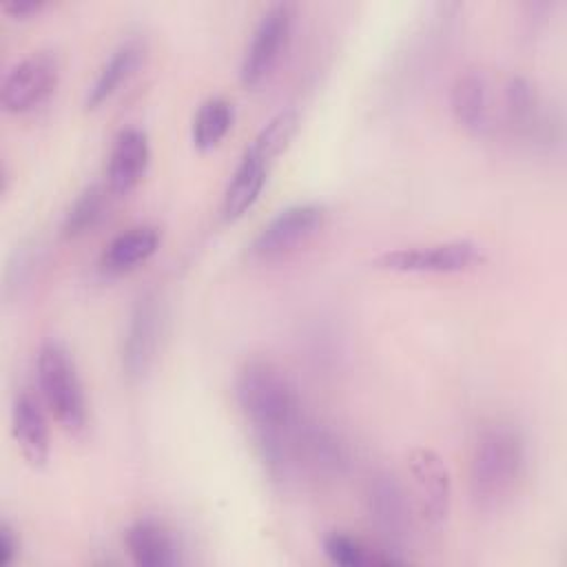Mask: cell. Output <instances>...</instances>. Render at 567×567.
I'll use <instances>...</instances> for the list:
<instances>
[{
	"label": "cell",
	"mask_w": 567,
	"mask_h": 567,
	"mask_svg": "<svg viewBox=\"0 0 567 567\" xmlns=\"http://www.w3.org/2000/svg\"><path fill=\"white\" fill-rule=\"evenodd\" d=\"M124 543L137 567H173L182 560L173 529L155 516L135 518L126 527Z\"/></svg>",
	"instance_id": "obj_15"
},
{
	"label": "cell",
	"mask_w": 567,
	"mask_h": 567,
	"mask_svg": "<svg viewBox=\"0 0 567 567\" xmlns=\"http://www.w3.org/2000/svg\"><path fill=\"white\" fill-rule=\"evenodd\" d=\"M144 55H146V47L140 38L122 40L109 53V58L95 73L91 86L86 89L84 109L93 111V109L102 106L104 102H109L122 89V84H126L131 80V75L140 69V64L144 62Z\"/></svg>",
	"instance_id": "obj_16"
},
{
	"label": "cell",
	"mask_w": 567,
	"mask_h": 567,
	"mask_svg": "<svg viewBox=\"0 0 567 567\" xmlns=\"http://www.w3.org/2000/svg\"><path fill=\"white\" fill-rule=\"evenodd\" d=\"M235 122V106L230 100L221 95L206 97L193 117L190 126V140L195 148L199 151H210L215 148L233 128Z\"/></svg>",
	"instance_id": "obj_21"
},
{
	"label": "cell",
	"mask_w": 567,
	"mask_h": 567,
	"mask_svg": "<svg viewBox=\"0 0 567 567\" xmlns=\"http://www.w3.org/2000/svg\"><path fill=\"white\" fill-rule=\"evenodd\" d=\"M151 159L148 137L137 126L122 128L109 153L106 162V186L113 195H126L131 193L146 175Z\"/></svg>",
	"instance_id": "obj_13"
},
{
	"label": "cell",
	"mask_w": 567,
	"mask_h": 567,
	"mask_svg": "<svg viewBox=\"0 0 567 567\" xmlns=\"http://www.w3.org/2000/svg\"><path fill=\"white\" fill-rule=\"evenodd\" d=\"M297 9L292 2H272L257 20L239 62V82L255 89L279 64L292 35Z\"/></svg>",
	"instance_id": "obj_6"
},
{
	"label": "cell",
	"mask_w": 567,
	"mask_h": 567,
	"mask_svg": "<svg viewBox=\"0 0 567 567\" xmlns=\"http://www.w3.org/2000/svg\"><path fill=\"white\" fill-rule=\"evenodd\" d=\"M60 66L49 51H33L18 60L2 78L0 104L7 113H29L49 100L58 86Z\"/></svg>",
	"instance_id": "obj_10"
},
{
	"label": "cell",
	"mask_w": 567,
	"mask_h": 567,
	"mask_svg": "<svg viewBox=\"0 0 567 567\" xmlns=\"http://www.w3.org/2000/svg\"><path fill=\"white\" fill-rule=\"evenodd\" d=\"M44 7H47V2H42V0H4L0 4L2 13H7L13 20H27V18L40 13Z\"/></svg>",
	"instance_id": "obj_25"
},
{
	"label": "cell",
	"mask_w": 567,
	"mask_h": 567,
	"mask_svg": "<svg viewBox=\"0 0 567 567\" xmlns=\"http://www.w3.org/2000/svg\"><path fill=\"white\" fill-rule=\"evenodd\" d=\"M326 208L317 202H297L277 210L255 235L248 252L257 261H275L306 244L323 224Z\"/></svg>",
	"instance_id": "obj_8"
},
{
	"label": "cell",
	"mask_w": 567,
	"mask_h": 567,
	"mask_svg": "<svg viewBox=\"0 0 567 567\" xmlns=\"http://www.w3.org/2000/svg\"><path fill=\"white\" fill-rule=\"evenodd\" d=\"M365 509L379 545L405 563V549L412 543V527L416 518L408 489L396 474L381 470L370 478L365 489Z\"/></svg>",
	"instance_id": "obj_4"
},
{
	"label": "cell",
	"mask_w": 567,
	"mask_h": 567,
	"mask_svg": "<svg viewBox=\"0 0 567 567\" xmlns=\"http://www.w3.org/2000/svg\"><path fill=\"white\" fill-rule=\"evenodd\" d=\"M527 467V443L512 423L485 425L470 454V496L483 512L501 509L516 494Z\"/></svg>",
	"instance_id": "obj_2"
},
{
	"label": "cell",
	"mask_w": 567,
	"mask_h": 567,
	"mask_svg": "<svg viewBox=\"0 0 567 567\" xmlns=\"http://www.w3.org/2000/svg\"><path fill=\"white\" fill-rule=\"evenodd\" d=\"M235 399L270 476H290L295 434L306 419L292 377L270 359H248L237 370Z\"/></svg>",
	"instance_id": "obj_1"
},
{
	"label": "cell",
	"mask_w": 567,
	"mask_h": 567,
	"mask_svg": "<svg viewBox=\"0 0 567 567\" xmlns=\"http://www.w3.org/2000/svg\"><path fill=\"white\" fill-rule=\"evenodd\" d=\"M162 301L159 295L146 290L131 308L124 341H122V370L128 379H142L155 361L162 337Z\"/></svg>",
	"instance_id": "obj_11"
},
{
	"label": "cell",
	"mask_w": 567,
	"mask_h": 567,
	"mask_svg": "<svg viewBox=\"0 0 567 567\" xmlns=\"http://www.w3.org/2000/svg\"><path fill=\"white\" fill-rule=\"evenodd\" d=\"M20 556V538L16 529L2 520L0 523V565L9 567Z\"/></svg>",
	"instance_id": "obj_24"
},
{
	"label": "cell",
	"mask_w": 567,
	"mask_h": 567,
	"mask_svg": "<svg viewBox=\"0 0 567 567\" xmlns=\"http://www.w3.org/2000/svg\"><path fill=\"white\" fill-rule=\"evenodd\" d=\"M405 489L419 525L432 532L443 529L452 507V474L445 458L430 447H414L408 454Z\"/></svg>",
	"instance_id": "obj_5"
},
{
	"label": "cell",
	"mask_w": 567,
	"mask_h": 567,
	"mask_svg": "<svg viewBox=\"0 0 567 567\" xmlns=\"http://www.w3.org/2000/svg\"><path fill=\"white\" fill-rule=\"evenodd\" d=\"M323 554L330 563L339 565V567H370V565H403L401 558H396L394 554H390L388 549L372 547L365 540H361L359 536H352L348 532H328L323 536Z\"/></svg>",
	"instance_id": "obj_20"
},
{
	"label": "cell",
	"mask_w": 567,
	"mask_h": 567,
	"mask_svg": "<svg viewBox=\"0 0 567 567\" xmlns=\"http://www.w3.org/2000/svg\"><path fill=\"white\" fill-rule=\"evenodd\" d=\"M38 392L49 414L73 436H80L89 423V405L75 361L64 343L47 339L35 357Z\"/></svg>",
	"instance_id": "obj_3"
},
{
	"label": "cell",
	"mask_w": 567,
	"mask_h": 567,
	"mask_svg": "<svg viewBox=\"0 0 567 567\" xmlns=\"http://www.w3.org/2000/svg\"><path fill=\"white\" fill-rule=\"evenodd\" d=\"M11 432L31 467H44L51 452L44 403L29 390H20L11 405Z\"/></svg>",
	"instance_id": "obj_14"
},
{
	"label": "cell",
	"mask_w": 567,
	"mask_h": 567,
	"mask_svg": "<svg viewBox=\"0 0 567 567\" xmlns=\"http://www.w3.org/2000/svg\"><path fill=\"white\" fill-rule=\"evenodd\" d=\"M297 128H299V113L295 109H281L259 128V133L252 137L246 151H250L252 155L261 157L272 166V162L288 148Z\"/></svg>",
	"instance_id": "obj_23"
},
{
	"label": "cell",
	"mask_w": 567,
	"mask_h": 567,
	"mask_svg": "<svg viewBox=\"0 0 567 567\" xmlns=\"http://www.w3.org/2000/svg\"><path fill=\"white\" fill-rule=\"evenodd\" d=\"M109 195L113 193L109 190V186L102 184H89L86 188H82L62 217V237L75 239L91 233L106 215Z\"/></svg>",
	"instance_id": "obj_22"
},
{
	"label": "cell",
	"mask_w": 567,
	"mask_h": 567,
	"mask_svg": "<svg viewBox=\"0 0 567 567\" xmlns=\"http://www.w3.org/2000/svg\"><path fill=\"white\" fill-rule=\"evenodd\" d=\"M450 109L461 128L472 135H485L494 122L492 84L483 69H465L450 89Z\"/></svg>",
	"instance_id": "obj_12"
},
{
	"label": "cell",
	"mask_w": 567,
	"mask_h": 567,
	"mask_svg": "<svg viewBox=\"0 0 567 567\" xmlns=\"http://www.w3.org/2000/svg\"><path fill=\"white\" fill-rule=\"evenodd\" d=\"M503 115L507 126L525 137H536L545 131L540 97L534 84L523 75H509L503 84Z\"/></svg>",
	"instance_id": "obj_19"
},
{
	"label": "cell",
	"mask_w": 567,
	"mask_h": 567,
	"mask_svg": "<svg viewBox=\"0 0 567 567\" xmlns=\"http://www.w3.org/2000/svg\"><path fill=\"white\" fill-rule=\"evenodd\" d=\"M159 248V230L155 226L142 224L133 226L120 235H115L100 255V268L106 275H122L140 264H144L148 257L155 255Z\"/></svg>",
	"instance_id": "obj_18"
},
{
	"label": "cell",
	"mask_w": 567,
	"mask_h": 567,
	"mask_svg": "<svg viewBox=\"0 0 567 567\" xmlns=\"http://www.w3.org/2000/svg\"><path fill=\"white\" fill-rule=\"evenodd\" d=\"M485 259L483 248L470 239H450L421 246L385 250L372 259V266L388 272L410 275H452L465 272Z\"/></svg>",
	"instance_id": "obj_7"
},
{
	"label": "cell",
	"mask_w": 567,
	"mask_h": 567,
	"mask_svg": "<svg viewBox=\"0 0 567 567\" xmlns=\"http://www.w3.org/2000/svg\"><path fill=\"white\" fill-rule=\"evenodd\" d=\"M350 467L346 439L328 423L303 419L292 443V472H308L315 478H339Z\"/></svg>",
	"instance_id": "obj_9"
},
{
	"label": "cell",
	"mask_w": 567,
	"mask_h": 567,
	"mask_svg": "<svg viewBox=\"0 0 567 567\" xmlns=\"http://www.w3.org/2000/svg\"><path fill=\"white\" fill-rule=\"evenodd\" d=\"M268 171H270L268 162L252 155L250 151H244L221 197L219 215L224 221H237L255 206V202L259 199L266 186Z\"/></svg>",
	"instance_id": "obj_17"
}]
</instances>
